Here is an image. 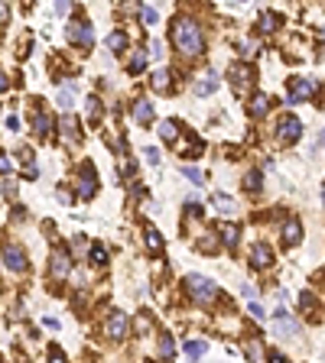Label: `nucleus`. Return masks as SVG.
<instances>
[{
    "instance_id": "obj_1",
    "label": "nucleus",
    "mask_w": 325,
    "mask_h": 363,
    "mask_svg": "<svg viewBox=\"0 0 325 363\" xmlns=\"http://www.w3.org/2000/svg\"><path fill=\"white\" fill-rule=\"evenodd\" d=\"M172 42H176V49H179L182 55H189V59L202 55V49H205L202 30H198V23L192 20V16H179V20L172 23Z\"/></svg>"
},
{
    "instance_id": "obj_2",
    "label": "nucleus",
    "mask_w": 325,
    "mask_h": 363,
    "mask_svg": "<svg viewBox=\"0 0 325 363\" xmlns=\"http://www.w3.org/2000/svg\"><path fill=\"white\" fill-rule=\"evenodd\" d=\"M186 286H189L192 298H195L198 305H212L215 298H218V286H215L212 279H205V276H189Z\"/></svg>"
},
{
    "instance_id": "obj_3",
    "label": "nucleus",
    "mask_w": 325,
    "mask_h": 363,
    "mask_svg": "<svg viewBox=\"0 0 325 363\" xmlns=\"http://www.w3.org/2000/svg\"><path fill=\"white\" fill-rule=\"evenodd\" d=\"M65 30H68V39H72V42H82V46H91V42H94V30L85 20H72Z\"/></svg>"
},
{
    "instance_id": "obj_4",
    "label": "nucleus",
    "mask_w": 325,
    "mask_h": 363,
    "mask_svg": "<svg viewBox=\"0 0 325 363\" xmlns=\"http://www.w3.org/2000/svg\"><path fill=\"white\" fill-rule=\"evenodd\" d=\"M277 133H280V139H286V143H289V139H296V136L303 133V123L286 114V117H280V123H277Z\"/></svg>"
},
{
    "instance_id": "obj_5",
    "label": "nucleus",
    "mask_w": 325,
    "mask_h": 363,
    "mask_svg": "<svg viewBox=\"0 0 325 363\" xmlns=\"http://www.w3.org/2000/svg\"><path fill=\"white\" fill-rule=\"evenodd\" d=\"M104 331H108L111 341H120V338L127 334V315H124V312H114V315L108 318V327H104Z\"/></svg>"
},
{
    "instance_id": "obj_6",
    "label": "nucleus",
    "mask_w": 325,
    "mask_h": 363,
    "mask_svg": "<svg viewBox=\"0 0 325 363\" xmlns=\"http://www.w3.org/2000/svg\"><path fill=\"white\" fill-rule=\"evenodd\" d=\"M4 263H7V269L23 272L26 269V253L20 250V246H7V250H4Z\"/></svg>"
},
{
    "instance_id": "obj_7",
    "label": "nucleus",
    "mask_w": 325,
    "mask_h": 363,
    "mask_svg": "<svg viewBox=\"0 0 325 363\" xmlns=\"http://www.w3.org/2000/svg\"><path fill=\"white\" fill-rule=\"evenodd\" d=\"M94 185H98V179H94V169H91V165H82V179H78V194H82V198H91V194H94Z\"/></svg>"
},
{
    "instance_id": "obj_8",
    "label": "nucleus",
    "mask_w": 325,
    "mask_h": 363,
    "mask_svg": "<svg viewBox=\"0 0 325 363\" xmlns=\"http://www.w3.org/2000/svg\"><path fill=\"white\" fill-rule=\"evenodd\" d=\"M68 269H72V256H68L65 250H56L52 253V276L62 279V276H68Z\"/></svg>"
},
{
    "instance_id": "obj_9",
    "label": "nucleus",
    "mask_w": 325,
    "mask_h": 363,
    "mask_svg": "<svg viewBox=\"0 0 325 363\" xmlns=\"http://www.w3.org/2000/svg\"><path fill=\"white\" fill-rule=\"evenodd\" d=\"M277 331L286 334V338H299V324L293 321V315H289V312H277Z\"/></svg>"
},
{
    "instance_id": "obj_10",
    "label": "nucleus",
    "mask_w": 325,
    "mask_h": 363,
    "mask_svg": "<svg viewBox=\"0 0 325 363\" xmlns=\"http://www.w3.org/2000/svg\"><path fill=\"white\" fill-rule=\"evenodd\" d=\"M251 260H254V266H257V269H267L270 263H273V250H270L267 243H257V246H254V253H251Z\"/></svg>"
},
{
    "instance_id": "obj_11",
    "label": "nucleus",
    "mask_w": 325,
    "mask_h": 363,
    "mask_svg": "<svg viewBox=\"0 0 325 363\" xmlns=\"http://www.w3.org/2000/svg\"><path fill=\"white\" fill-rule=\"evenodd\" d=\"M315 94V81H309V78H303V81H296L293 94H289V101H306V97Z\"/></svg>"
},
{
    "instance_id": "obj_12",
    "label": "nucleus",
    "mask_w": 325,
    "mask_h": 363,
    "mask_svg": "<svg viewBox=\"0 0 325 363\" xmlns=\"http://www.w3.org/2000/svg\"><path fill=\"white\" fill-rule=\"evenodd\" d=\"M299 237H303V227H299V220H296V217H289L286 224H283V240H286V243H296Z\"/></svg>"
},
{
    "instance_id": "obj_13",
    "label": "nucleus",
    "mask_w": 325,
    "mask_h": 363,
    "mask_svg": "<svg viewBox=\"0 0 325 363\" xmlns=\"http://www.w3.org/2000/svg\"><path fill=\"white\" fill-rule=\"evenodd\" d=\"M134 117H137L140 123H150V120H153V104H150V101H137V104H134Z\"/></svg>"
},
{
    "instance_id": "obj_14",
    "label": "nucleus",
    "mask_w": 325,
    "mask_h": 363,
    "mask_svg": "<svg viewBox=\"0 0 325 363\" xmlns=\"http://www.w3.org/2000/svg\"><path fill=\"white\" fill-rule=\"evenodd\" d=\"M62 133L68 136V143H78V139H82V133H78V123H75L72 114H65V120H62Z\"/></svg>"
},
{
    "instance_id": "obj_15",
    "label": "nucleus",
    "mask_w": 325,
    "mask_h": 363,
    "mask_svg": "<svg viewBox=\"0 0 325 363\" xmlns=\"http://www.w3.org/2000/svg\"><path fill=\"white\" fill-rule=\"evenodd\" d=\"M228 75H231V81L238 85V88L251 85V68H244V65H234V68H231V72H228Z\"/></svg>"
},
{
    "instance_id": "obj_16",
    "label": "nucleus",
    "mask_w": 325,
    "mask_h": 363,
    "mask_svg": "<svg viewBox=\"0 0 325 363\" xmlns=\"http://www.w3.org/2000/svg\"><path fill=\"white\" fill-rule=\"evenodd\" d=\"M267 107H270V97L267 94H254V101H251V114H254V117H263Z\"/></svg>"
},
{
    "instance_id": "obj_17",
    "label": "nucleus",
    "mask_w": 325,
    "mask_h": 363,
    "mask_svg": "<svg viewBox=\"0 0 325 363\" xmlns=\"http://www.w3.org/2000/svg\"><path fill=\"white\" fill-rule=\"evenodd\" d=\"M33 127H36V133H39V136H49V130H52V120H49V114H36Z\"/></svg>"
},
{
    "instance_id": "obj_18",
    "label": "nucleus",
    "mask_w": 325,
    "mask_h": 363,
    "mask_svg": "<svg viewBox=\"0 0 325 363\" xmlns=\"http://www.w3.org/2000/svg\"><path fill=\"white\" fill-rule=\"evenodd\" d=\"M108 49L111 52H124L127 49V36H124V33H111V36H108Z\"/></svg>"
},
{
    "instance_id": "obj_19",
    "label": "nucleus",
    "mask_w": 325,
    "mask_h": 363,
    "mask_svg": "<svg viewBox=\"0 0 325 363\" xmlns=\"http://www.w3.org/2000/svg\"><path fill=\"white\" fill-rule=\"evenodd\" d=\"M215 88H218V75H215V72H208V75H205V81L195 88V94H212Z\"/></svg>"
},
{
    "instance_id": "obj_20",
    "label": "nucleus",
    "mask_w": 325,
    "mask_h": 363,
    "mask_svg": "<svg viewBox=\"0 0 325 363\" xmlns=\"http://www.w3.org/2000/svg\"><path fill=\"white\" fill-rule=\"evenodd\" d=\"M205 350H208V344H205V341H189V344H186V353H189V360H198Z\"/></svg>"
},
{
    "instance_id": "obj_21",
    "label": "nucleus",
    "mask_w": 325,
    "mask_h": 363,
    "mask_svg": "<svg viewBox=\"0 0 325 363\" xmlns=\"http://www.w3.org/2000/svg\"><path fill=\"white\" fill-rule=\"evenodd\" d=\"M221 237H224V243H228V246H234V243H238V237H241L238 224H224V227H221Z\"/></svg>"
},
{
    "instance_id": "obj_22",
    "label": "nucleus",
    "mask_w": 325,
    "mask_h": 363,
    "mask_svg": "<svg viewBox=\"0 0 325 363\" xmlns=\"http://www.w3.org/2000/svg\"><path fill=\"white\" fill-rule=\"evenodd\" d=\"M160 136H163V139H169V143H172V139L179 136V127H176L172 120H166V123H160Z\"/></svg>"
},
{
    "instance_id": "obj_23",
    "label": "nucleus",
    "mask_w": 325,
    "mask_h": 363,
    "mask_svg": "<svg viewBox=\"0 0 325 363\" xmlns=\"http://www.w3.org/2000/svg\"><path fill=\"white\" fill-rule=\"evenodd\" d=\"M146 246H150V250L156 253V250H163V237L160 234H156V230L150 227V230H146Z\"/></svg>"
},
{
    "instance_id": "obj_24",
    "label": "nucleus",
    "mask_w": 325,
    "mask_h": 363,
    "mask_svg": "<svg viewBox=\"0 0 325 363\" xmlns=\"http://www.w3.org/2000/svg\"><path fill=\"white\" fill-rule=\"evenodd\" d=\"M72 101H75V91H72V85H65L62 91H59V104H62V107H72Z\"/></svg>"
},
{
    "instance_id": "obj_25",
    "label": "nucleus",
    "mask_w": 325,
    "mask_h": 363,
    "mask_svg": "<svg viewBox=\"0 0 325 363\" xmlns=\"http://www.w3.org/2000/svg\"><path fill=\"white\" fill-rule=\"evenodd\" d=\"M215 208H221V211H234V198H228V194L218 191V194H215Z\"/></svg>"
},
{
    "instance_id": "obj_26",
    "label": "nucleus",
    "mask_w": 325,
    "mask_h": 363,
    "mask_svg": "<svg viewBox=\"0 0 325 363\" xmlns=\"http://www.w3.org/2000/svg\"><path fill=\"white\" fill-rule=\"evenodd\" d=\"M273 26H277V16L273 13H263L260 16V33H273Z\"/></svg>"
},
{
    "instance_id": "obj_27",
    "label": "nucleus",
    "mask_w": 325,
    "mask_h": 363,
    "mask_svg": "<svg viewBox=\"0 0 325 363\" xmlns=\"http://www.w3.org/2000/svg\"><path fill=\"white\" fill-rule=\"evenodd\" d=\"M88 117H91V120L101 117V101H98V97H88Z\"/></svg>"
},
{
    "instance_id": "obj_28",
    "label": "nucleus",
    "mask_w": 325,
    "mask_h": 363,
    "mask_svg": "<svg viewBox=\"0 0 325 363\" xmlns=\"http://www.w3.org/2000/svg\"><path fill=\"white\" fill-rule=\"evenodd\" d=\"M166 85H169V75H166V72H156V75H153V88H156V91H166Z\"/></svg>"
},
{
    "instance_id": "obj_29",
    "label": "nucleus",
    "mask_w": 325,
    "mask_h": 363,
    "mask_svg": "<svg viewBox=\"0 0 325 363\" xmlns=\"http://www.w3.org/2000/svg\"><path fill=\"white\" fill-rule=\"evenodd\" d=\"M143 65H146V55H143V52H137V55L130 59V72L137 75V72H140V68H143Z\"/></svg>"
},
{
    "instance_id": "obj_30",
    "label": "nucleus",
    "mask_w": 325,
    "mask_h": 363,
    "mask_svg": "<svg viewBox=\"0 0 325 363\" xmlns=\"http://www.w3.org/2000/svg\"><path fill=\"white\" fill-rule=\"evenodd\" d=\"M91 256H94V263H108V250H104L101 243H94V246H91Z\"/></svg>"
},
{
    "instance_id": "obj_31",
    "label": "nucleus",
    "mask_w": 325,
    "mask_h": 363,
    "mask_svg": "<svg viewBox=\"0 0 325 363\" xmlns=\"http://www.w3.org/2000/svg\"><path fill=\"white\" fill-rule=\"evenodd\" d=\"M160 350H163V357H172L176 344H172V338H169V334H166V338H163V344H160Z\"/></svg>"
},
{
    "instance_id": "obj_32",
    "label": "nucleus",
    "mask_w": 325,
    "mask_h": 363,
    "mask_svg": "<svg viewBox=\"0 0 325 363\" xmlns=\"http://www.w3.org/2000/svg\"><path fill=\"white\" fill-rule=\"evenodd\" d=\"M182 175H186V179H192L195 185L202 182V172H198V169H192V165H182Z\"/></svg>"
},
{
    "instance_id": "obj_33",
    "label": "nucleus",
    "mask_w": 325,
    "mask_h": 363,
    "mask_svg": "<svg viewBox=\"0 0 325 363\" xmlns=\"http://www.w3.org/2000/svg\"><path fill=\"white\" fill-rule=\"evenodd\" d=\"M202 250H205V253L215 250V234H205V237H202Z\"/></svg>"
},
{
    "instance_id": "obj_34",
    "label": "nucleus",
    "mask_w": 325,
    "mask_h": 363,
    "mask_svg": "<svg viewBox=\"0 0 325 363\" xmlns=\"http://www.w3.org/2000/svg\"><path fill=\"white\" fill-rule=\"evenodd\" d=\"M49 363H65V357H62V350H59V347L49 350Z\"/></svg>"
},
{
    "instance_id": "obj_35",
    "label": "nucleus",
    "mask_w": 325,
    "mask_h": 363,
    "mask_svg": "<svg viewBox=\"0 0 325 363\" xmlns=\"http://www.w3.org/2000/svg\"><path fill=\"white\" fill-rule=\"evenodd\" d=\"M146 162H150V165H160V153H156V149H146Z\"/></svg>"
},
{
    "instance_id": "obj_36",
    "label": "nucleus",
    "mask_w": 325,
    "mask_h": 363,
    "mask_svg": "<svg viewBox=\"0 0 325 363\" xmlns=\"http://www.w3.org/2000/svg\"><path fill=\"white\" fill-rule=\"evenodd\" d=\"M251 315H254V321H263V318H267V315H263V308H260V305H251Z\"/></svg>"
},
{
    "instance_id": "obj_37",
    "label": "nucleus",
    "mask_w": 325,
    "mask_h": 363,
    "mask_svg": "<svg viewBox=\"0 0 325 363\" xmlns=\"http://www.w3.org/2000/svg\"><path fill=\"white\" fill-rule=\"evenodd\" d=\"M143 20L146 23H156V10H153V7H143Z\"/></svg>"
},
{
    "instance_id": "obj_38",
    "label": "nucleus",
    "mask_w": 325,
    "mask_h": 363,
    "mask_svg": "<svg viewBox=\"0 0 325 363\" xmlns=\"http://www.w3.org/2000/svg\"><path fill=\"white\" fill-rule=\"evenodd\" d=\"M247 185H251V188H260V175L251 172V175H247Z\"/></svg>"
},
{
    "instance_id": "obj_39",
    "label": "nucleus",
    "mask_w": 325,
    "mask_h": 363,
    "mask_svg": "<svg viewBox=\"0 0 325 363\" xmlns=\"http://www.w3.org/2000/svg\"><path fill=\"white\" fill-rule=\"evenodd\" d=\"M241 295H244V298H254L257 292H254V286H241Z\"/></svg>"
},
{
    "instance_id": "obj_40",
    "label": "nucleus",
    "mask_w": 325,
    "mask_h": 363,
    "mask_svg": "<svg viewBox=\"0 0 325 363\" xmlns=\"http://www.w3.org/2000/svg\"><path fill=\"white\" fill-rule=\"evenodd\" d=\"M0 172H10V159L7 156H0Z\"/></svg>"
},
{
    "instance_id": "obj_41",
    "label": "nucleus",
    "mask_w": 325,
    "mask_h": 363,
    "mask_svg": "<svg viewBox=\"0 0 325 363\" xmlns=\"http://www.w3.org/2000/svg\"><path fill=\"white\" fill-rule=\"evenodd\" d=\"M7 85H10V81H7V75L0 72V91H7Z\"/></svg>"
},
{
    "instance_id": "obj_42",
    "label": "nucleus",
    "mask_w": 325,
    "mask_h": 363,
    "mask_svg": "<svg viewBox=\"0 0 325 363\" xmlns=\"http://www.w3.org/2000/svg\"><path fill=\"white\" fill-rule=\"evenodd\" d=\"M270 363H286V360L280 357V353H270Z\"/></svg>"
},
{
    "instance_id": "obj_43",
    "label": "nucleus",
    "mask_w": 325,
    "mask_h": 363,
    "mask_svg": "<svg viewBox=\"0 0 325 363\" xmlns=\"http://www.w3.org/2000/svg\"><path fill=\"white\" fill-rule=\"evenodd\" d=\"M0 20H7V7L4 4H0Z\"/></svg>"
},
{
    "instance_id": "obj_44",
    "label": "nucleus",
    "mask_w": 325,
    "mask_h": 363,
    "mask_svg": "<svg viewBox=\"0 0 325 363\" xmlns=\"http://www.w3.org/2000/svg\"><path fill=\"white\" fill-rule=\"evenodd\" d=\"M319 143H322V146H325V130H322V136H319Z\"/></svg>"
},
{
    "instance_id": "obj_45",
    "label": "nucleus",
    "mask_w": 325,
    "mask_h": 363,
    "mask_svg": "<svg viewBox=\"0 0 325 363\" xmlns=\"http://www.w3.org/2000/svg\"><path fill=\"white\" fill-rule=\"evenodd\" d=\"M322 201H325V188H322Z\"/></svg>"
},
{
    "instance_id": "obj_46",
    "label": "nucleus",
    "mask_w": 325,
    "mask_h": 363,
    "mask_svg": "<svg viewBox=\"0 0 325 363\" xmlns=\"http://www.w3.org/2000/svg\"><path fill=\"white\" fill-rule=\"evenodd\" d=\"M322 33H325V26H322Z\"/></svg>"
}]
</instances>
